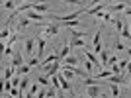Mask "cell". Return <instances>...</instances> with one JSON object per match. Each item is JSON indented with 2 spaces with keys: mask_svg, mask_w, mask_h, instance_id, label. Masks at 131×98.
Instances as JSON below:
<instances>
[{
  "mask_svg": "<svg viewBox=\"0 0 131 98\" xmlns=\"http://www.w3.org/2000/svg\"><path fill=\"white\" fill-rule=\"evenodd\" d=\"M31 10H35V12H37V14H45V12L49 10V4H43V2L39 4V2H35V4H33V8H31Z\"/></svg>",
  "mask_w": 131,
  "mask_h": 98,
  "instance_id": "obj_13",
  "label": "cell"
},
{
  "mask_svg": "<svg viewBox=\"0 0 131 98\" xmlns=\"http://www.w3.org/2000/svg\"><path fill=\"white\" fill-rule=\"evenodd\" d=\"M127 65H129V61H127V59H121L119 63H117V67H119V71H127Z\"/></svg>",
  "mask_w": 131,
  "mask_h": 98,
  "instance_id": "obj_29",
  "label": "cell"
},
{
  "mask_svg": "<svg viewBox=\"0 0 131 98\" xmlns=\"http://www.w3.org/2000/svg\"><path fill=\"white\" fill-rule=\"evenodd\" d=\"M71 49H77V47H86V39H78V37H71Z\"/></svg>",
  "mask_w": 131,
  "mask_h": 98,
  "instance_id": "obj_11",
  "label": "cell"
},
{
  "mask_svg": "<svg viewBox=\"0 0 131 98\" xmlns=\"http://www.w3.org/2000/svg\"><path fill=\"white\" fill-rule=\"evenodd\" d=\"M71 37H78V39H86V32H82V30H71Z\"/></svg>",
  "mask_w": 131,
  "mask_h": 98,
  "instance_id": "obj_19",
  "label": "cell"
},
{
  "mask_svg": "<svg viewBox=\"0 0 131 98\" xmlns=\"http://www.w3.org/2000/svg\"><path fill=\"white\" fill-rule=\"evenodd\" d=\"M0 35H2V41H4L6 37H12V35H10V32H8L6 27H4V30H2V33H0Z\"/></svg>",
  "mask_w": 131,
  "mask_h": 98,
  "instance_id": "obj_35",
  "label": "cell"
},
{
  "mask_svg": "<svg viewBox=\"0 0 131 98\" xmlns=\"http://www.w3.org/2000/svg\"><path fill=\"white\" fill-rule=\"evenodd\" d=\"M26 98H37V96H33L31 92H27V94H26Z\"/></svg>",
  "mask_w": 131,
  "mask_h": 98,
  "instance_id": "obj_39",
  "label": "cell"
},
{
  "mask_svg": "<svg viewBox=\"0 0 131 98\" xmlns=\"http://www.w3.org/2000/svg\"><path fill=\"white\" fill-rule=\"evenodd\" d=\"M59 27H61V22H47L43 26V32H41V37L43 39H49L53 35L59 33Z\"/></svg>",
  "mask_w": 131,
  "mask_h": 98,
  "instance_id": "obj_1",
  "label": "cell"
},
{
  "mask_svg": "<svg viewBox=\"0 0 131 98\" xmlns=\"http://www.w3.org/2000/svg\"><path fill=\"white\" fill-rule=\"evenodd\" d=\"M112 75H114V73L110 71V69H106V71H100V73H96V81H104V79H110Z\"/></svg>",
  "mask_w": 131,
  "mask_h": 98,
  "instance_id": "obj_18",
  "label": "cell"
},
{
  "mask_svg": "<svg viewBox=\"0 0 131 98\" xmlns=\"http://www.w3.org/2000/svg\"><path fill=\"white\" fill-rule=\"evenodd\" d=\"M29 22H31V20H27L26 16H22V18H20V22H18V30H24L26 26H29Z\"/></svg>",
  "mask_w": 131,
  "mask_h": 98,
  "instance_id": "obj_25",
  "label": "cell"
},
{
  "mask_svg": "<svg viewBox=\"0 0 131 98\" xmlns=\"http://www.w3.org/2000/svg\"><path fill=\"white\" fill-rule=\"evenodd\" d=\"M35 51H37V49H35V39L27 37L26 39V53H24V55H27V57L31 59L33 55H35Z\"/></svg>",
  "mask_w": 131,
  "mask_h": 98,
  "instance_id": "obj_6",
  "label": "cell"
},
{
  "mask_svg": "<svg viewBox=\"0 0 131 98\" xmlns=\"http://www.w3.org/2000/svg\"><path fill=\"white\" fill-rule=\"evenodd\" d=\"M43 49H45V39L39 35V39H37V51H35V57H37L39 61L45 59V57H43Z\"/></svg>",
  "mask_w": 131,
  "mask_h": 98,
  "instance_id": "obj_10",
  "label": "cell"
},
{
  "mask_svg": "<svg viewBox=\"0 0 131 98\" xmlns=\"http://www.w3.org/2000/svg\"><path fill=\"white\" fill-rule=\"evenodd\" d=\"M119 61H117V55H110V63H108V67H114V65H117Z\"/></svg>",
  "mask_w": 131,
  "mask_h": 98,
  "instance_id": "obj_31",
  "label": "cell"
},
{
  "mask_svg": "<svg viewBox=\"0 0 131 98\" xmlns=\"http://www.w3.org/2000/svg\"><path fill=\"white\" fill-rule=\"evenodd\" d=\"M37 82L41 84V86H49V84H51V79H49V76H45V75H39L37 76Z\"/></svg>",
  "mask_w": 131,
  "mask_h": 98,
  "instance_id": "obj_22",
  "label": "cell"
},
{
  "mask_svg": "<svg viewBox=\"0 0 131 98\" xmlns=\"http://www.w3.org/2000/svg\"><path fill=\"white\" fill-rule=\"evenodd\" d=\"M26 18L27 20H33V22H37L39 26H45V18H43V14H37L35 10H29V12H26Z\"/></svg>",
  "mask_w": 131,
  "mask_h": 98,
  "instance_id": "obj_4",
  "label": "cell"
},
{
  "mask_svg": "<svg viewBox=\"0 0 131 98\" xmlns=\"http://www.w3.org/2000/svg\"><path fill=\"white\" fill-rule=\"evenodd\" d=\"M27 65H29V67H37V65H41V61H39L37 57H31V59L27 61Z\"/></svg>",
  "mask_w": 131,
  "mask_h": 98,
  "instance_id": "obj_30",
  "label": "cell"
},
{
  "mask_svg": "<svg viewBox=\"0 0 131 98\" xmlns=\"http://www.w3.org/2000/svg\"><path fill=\"white\" fill-rule=\"evenodd\" d=\"M110 90H112V98H119L121 96L119 86H117V84H110Z\"/></svg>",
  "mask_w": 131,
  "mask_h": 98,
  "instance_id": "obj_24",
  "label": "cell"
},
{
  "mask_svg": "<svg viewBox=\"0 0 131 98\" xmlns=\"http://www.w3.org/2000/svg\"><path fill=\"white\" fill-rule=\"evenodd\" d=\"M37 88H39L37 84H31V88H29V90H27V92H31L33 96H35V94H37Z\"/></svg>",
  "mask_w": 131,
  "mask_h": 98,
  "instance_id": "obj_36",
  "label": "cell"
},
{
  "mask_svg": "<svg viewBox=\"0 0 131 98\" xmlns=\"http://www.w3.org/2000/svg\"><path fill=\"white\" fill-rule=\"evenodd\" d=\"M92 43H94V53H102V30H98V32H96V35H94V39H92Z\"/></svg>",
  "mask_w": 131,
  "mask_h": 98,
  "instance_id": "obj_7",
  "label": "cell"
},
{
  "mask_svg": "<svg viewBox=\"0 0 131 98\" xmlns=\"http://www.w3.org/2000/svg\"><path fill=\"white\" fill-rule=\"evenodd\" d=\"M100 63H102V67H108V63H110V51L102 49V53H100Z\"/></svg>",
  "mask_w": 131,
  "mask_h": 98,
  "instance_id": "obj_17",
  "label": "cell"
},
{
  "mask_svg": "<svg viewBox=\"0 0 131 98\" xmlns=\"http://www.w3.org/2000/svg\"><path fill=\"white\" fill-rule=\"evenodd\" d=\"M127 55H129V57H131V47H129V49H127Z\"/></svg>",
  "mask_w": 131,
  "mask_h": 98,
  "instance_id": "obj_41",
  "label": "cell"
},
{
  "mask_svg": "<svg viewBox=\"0 0 131 98\" xmlns=\"http://www.w3.org/2000/svg\"><path fill=\"white\" fill-rule=\"evenodd\" d=\"M63 61H65V67H71V69L72 67H78V59L74 57V55H69V57L63 59Z\"/></svg>",
  "mask_w": 131,
  "mask_h": 98,
  "instance_id": "obj_15",
  "label": "cell"
},
{
  "mask_svg": "<svg viewBox=\"0 0 131 98\" xmlns=\"http://www.w3.org/2000/svg\"><path fill=\"white\" fill-rule=\"evenodd\" d=\"M127 71L131 73V59H129V65H127Z\"/></svg>",
  "mask_w": 131,
  "mask_h": 98,
  "instance_id": "obj_40",
  "label": "cell"
},
{
  "mask_svg": "<svg viewBox=\"0 0 131 98\" xmlns=\"http://www.w3.org/2000/svg\"><path fill=\"white\" fill-rule=\"evenodd\" d=\"M16 39H18V35H12V37L8 39V43H4V47H12V45L16 43Z\"/></svg>",
  "mask_w": 131,
  "mask_h": 98,
  "instance_id": "obj_33",
  "label": "cell"
},
{
  "mask_svg": "<svg viewBox=\"0 0 131 98\" xmlns=\"http://www.w3.org/2000/svg\"><path fill=\"white\" fill-rule=\"evenodd\" d=\"M121 81H123L121 75H112L110 76V84H121Z\"/></svg>",
  "mask_w": 131,
  "mask_h": 98,
  "instance_id": "obj_27",
  "label": "cell"
},
{
  "mask_svg": "<svg viewBox=\"0 0 131 98\" xmlns=\"http://www.w3.org/2000/svg\"><path fill=\"white\" fill-rule=\"evenodd\" d=\"M61 69H63V67L59 65V61H57V63H51V65H47V67H43V71H45V76H49V79L57 76V75L61 73Z\"/></svg>",
  "mask_w": 131,
  "mask_h": 98,
  "instance_id": "obj_2",
  "label": "cell"
},
{
  "mask_svg": "<svg viewBox=\"0 0 131 98\" xmlns=\"http://www.w3.org/2000/svg\"><path fill=\"white\" fill-rule=\"evenodd\" d=\"M84 69H86V73L90 75V73H92V69H94V65L90 63V61H86V63H84Z\"/></svg>",
  "mask_w": 131,
  "mask_h": 98,
  "instance_id": "obj_34",
  "label": "cell"
},
{
  "mask_svg": "<svg viewBox=\"0 0 131 98\" xmlns=\"http://www.w3.org/2000/svg\"><path fill=\"white\" fill-rule=\"evenodd\" d=\"M2 6H4L6 10H12V8L16 6V2H12V0H6V2H2Z\"/></svg>",
  "mask_w": 131,
  "mask_h": 98,
  "instance_id": "obj_32",
  "label": "cell"
},
{
  "mask_svg": "<svg viewBox=\"0 0 131 98\" xmlns=\"http://www.w3.org/2000/svg\"><path fill=\"white\" fill-rule=\"evenodd\" d=\"M115 49H117V51H123V49H125V47H123V43H121L119 39L115 41Z\"/></svg>",
  "mask_w": 131,
  "mask_h": 98,
  "instance_id": "obj_37",
  "label": "cell"
},
{
  "mask_svg": "<svg viewBox=\"0 0 131 98\" xmlns=\"http://www.w3.org/2000/svg\"><path fill=\"white\" fill-rule=\"evenodd\" d=\"M119 98H127V96H123V94H121V96H119Z\"/></svg>",
  "mask_w": 131,
  "mask_h": 98,
  "instance_id": "obj_42",
  "label": "cell"
},
{
  "mask_svg": "<svg viewBox=\"0 0 131 98\" xmlns=\"http://www.w3.org/2000/svg\"><path fill=\"white\" fill-rule=\"evenodd\" d=\"M129 6H131V4H129Z\"/></svg>",
  "mask_w": 131,
  "mask_h": 98,
  "instance_id": "obj_46",
  "label": "cell"
},
{
  "mask_svg": "<svg viewBox=\"0 0 131 98\" xmlns=\"http://www.w3.org/2000/svg\"><path fill=\"white\" fill-rule=\"evenodd\" d=\"M86 94H88V98H98L100 94H104V92H102V86H100V84H88Z\"/></svg>",
  "mask_w": 131,
  "mask_h": 98,
  "instance_id": "obj_5",
  "label": "cell"
},
{
  "mask_svg": "<svg viewBox=\"0 0 131 98\" xmlns=\"http://www.w3.org/2000/svg\"><path fill=\"white\" fill-rule=\"evenodd\" d=\"M127 2H117V4H114V6H110V10L112 12H125V8H127Z\"/></svg>",
  "mask_w": 131,
  "mask_h": 98,
  "instance_id": "obj_16",
  "label": "cell"
},
{
  "mask_svg": "<svg viewBox=\"0 0 131 98\" xmlns=\"http://www.w3.org/2000/svg\"><path fill=\"white\" fill-rule=\"evenodd\" d=\"M86 59L90 61V63H92V65L96 67V69H102V63H100V61H98V57H96V55H94V53H90V51H86Z\"/></svg>",
  "mask_w": 131,
  "mask_h": 98,
  "instance_id": "obj_12",
  "label": "cell"
},
{
  "mask_svg": "<svg viewBox=\"0 0 131 98\" xmlns=\"http://www.w3.org/2000/svg\"><path fill=\"white\" fill-rule=\"evenodd\" d=\"M98 18H100V20H104V22H110V24H112V20H114V18L110 16L108 12H100V14H98Z\"/></svg>",
  "mask_w": 131,
  "mask_h": 98,
  "instance_id": "obj_28",
  "label": "cell"
},
{
  "mask_svg": "<svg viewBox=\"0 0 131 98\" xmlns=\"http://www.w3.org/2000/svg\"><path fill=\"white\" fill-rule=\"evenodd\" d=\"M125 14H127V16H131V6H127V8H125Z\"/></svg>",
  "mask_w": 131,
  "mask_h": 98,
  "instance_id": "obj_38",
  "label": "cell"
},
{
  "mask_svg": "<svg viewBox=\"0 0 131 98\" xmlns=\"http://www.w3.org/2000/svg\"><path fill=\"white\" fill-rule=\"evenodd\" d=\"M78 98H86V96H78Z\"/></svg>",
  "mask_w": 131,
  "mask_h": 98,
  "instance_id": "obj_44",
  "label": "cell"
},
{
  "mask_svg": "<svg viewBox=\"0 0 131 98\" xmlns=\"http://www.w3.org/2000/svg\"><path fill=\"white\" fill-rule=\"evenodd\" d=\"M12 67H16V69L24 67V51H16V53H14V57H12Z\"/></svg>",
  "mask_w": 131,
  "mask_h": 98,
  "instance_id": "obj_9",
  "label": "cell"
},
{
  "mask_svg": "<svg viewBox=\"0 0 131 98\" xmlns=\"http://www.w3.org/2000/svg\"><path fill=\"white\" fill-rule=\"evenodd\" d=\"M104 8H110V4H106V2H96L92 8H88V10H86V14H88V16H98Z\"/></svg>",
  "mask_w": 131,
  "mask_h": 98,
  "instance_id": "obj_3",
  "label": "cell"
},
{
  "mask_svg": "<svg viewBox=\"0 0 131 98\" xmlns=\"http://www.w3.org/2000/svg\"><path fill=\"white\" fill-rule=\"evenodd\" d=\"M57 61H61V57H59V53H55V51H53V53H51V55H47V57H45V59L41 61V65H39V67L43 69V67L51 65V63H57Z\"/></svg>",
  "mask_w": 131,
  "mask_h": 98,
  "instance_id": "obj_8",
  "label": "cell"
},
{
  "mask_svg": "<svg viewBox=\"0 0 131 98\" xmlns=\"http://www.w3.org/2000/svg\"><path fill=\"white\" fill-rule=\"evenodd\" d=\"M29 71H31V67H29V65H24V67H20V69L16 71V75H20V76L24 75V76H26V75H27Z\"/></svg>",
  "mask_w": 131,
  "mask_h": 98,
  "instance_id": "obj_26",
  "label": "cell"
},
{
  "mask_svg": "<svg viewBox=\"0 0 131 98\" xmlns=\"http://www.w3.org/2000/svg\"><path fill=\"white\" fill-rule=\"evenodd\" d=\"M129 30H131V22H129Z\"/></svg>",
  "mask_w": 131,
  "mask_h": 98,
  "instance_id": "obj_45",
  "label": "cell"
},
{
  "mask_svg": "<svg viewBox=\"0 0 131 98\" xmlns=\"http://www.w3.org/2000/svg\"><path fill=\"white\" fill-rule=\"evenodd\" d=\"M112 24H114V27L117 30V33H121V32H123V22H121L119 18H114V20H112Z\"/></svg>",
  "mask_w": 131,
  "mask_h": 98,
  "instance_id": "obj_23",
  "label": "cell"
},
{
  "mask_svg": "<svg viewBox=\"0 0 131 98\" xmlns=\"http://www.w3.org/2000/svg\"><path fill=\"white\" fill-rule=\"evenodd\" d=\"M29 84H31V82H29V79H27V76H24V79H22V84H20V90H22V94L26 92V90H29V88H31Z\"/></svg>",
  "mask_w": 131,
  "mask_h": 98,
  "instance_id": "obj_21",
  "label": "cell"
},
{
  "mask_svg": "<svg viewBox=\"0 0 131 98\" xmlns=\"http://www.w3.org/2000/svg\"><path fill=\"white\" fill-rule=\"evenodd\" d=\"M14 71H18L16 67H6V69H4V81H6V82L12 81V79L16 76V75H14Z\"/></svg>",
  "mask_w": 131,
  "mask_h": 98,
  "instance_id": "obj_14",
  "label": "cell"
},
{
  "mask_svg": "<svg viewBox=\"0 0 131 98\" xmlns=\"http://www.w3.org/2000/svg\"><path fill=\"white\" fill-rule=\"evenodd\" d=\"M8 98H14V96H10V94H8Z\"/></svg>",
  "mask_w": 131,
  "mask_h": 98,
  "instance_id": "obj_43",
  "label": "cell"
},
{
  "mask_svg": "<svg viewBox=\"0 0 131 98\" xmlns=\"http://www.w3.org/2000/svg\"><path fill=\"white\" fill-rule=\"evenodd\" d=\"M69 51H71V45H69V43H65V45H63V49L59 51V57H61V59H67V57L71 55Z\"/></svg>",
  "mask_w": 131,
  "mask_h": 98,
  "instance_id": "obj_20",
  "label": "cell"
}]
</instances>
